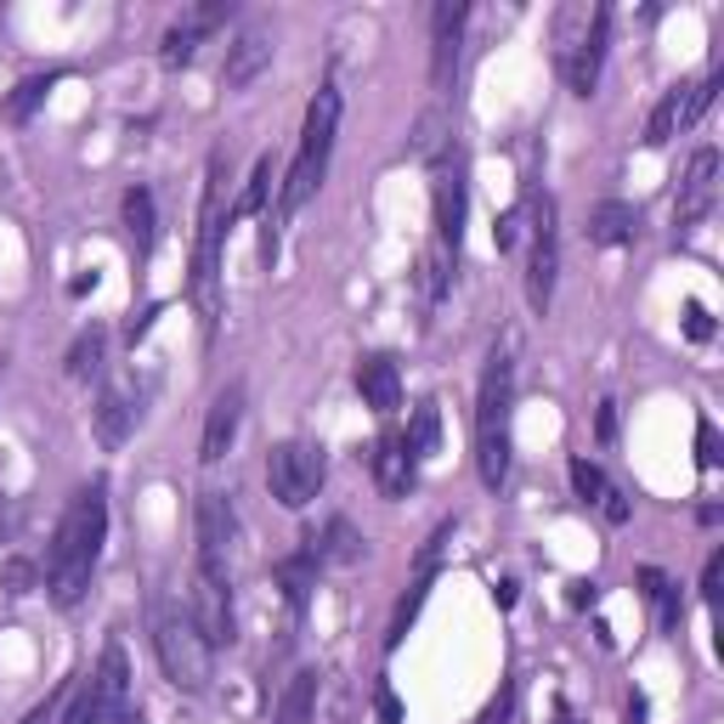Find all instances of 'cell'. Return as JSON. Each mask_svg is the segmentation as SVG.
I'll return each instance as SVG.
<instances>
[{"label": "cell", "mask_w": 724, "mask_h": 724, "mask_svg": "<svg viewBox=\"0 0 724 724\" xmlns=\"http://www.w3.org/2000/svg\"><path fill=\"white\" fill-rule=\"evenodd\" d=\"M103 533H108L103 487H80L74 504L63 510V521H57V533H52V555H45V595H52L57 606L85 600L96 555H103Z\"/></svg>", "instance_id": "6da1fadb"}, {"label": "cell", "mask_w": 724, "mask_h": 724, "mask_svg": "<svg viewBox=\"0 0 724 724\" xmlns=\"http://www.w3.org/2000/svg\"><path fill=\"white\" fill-rule=\"evenodd\" d=\"M510 397H515V363L493 346L481 368V397H475V470L487 487H504L510 475Z\"/></svg>", "instance_id": "7a4b0ae2"}, {"label": "cell", "mask_w": 724, "mask_h": 724, "mask_svg": "<svg viewBox=\"0 0 724 724\" xmlns=\"http://www.w3.org/2000/svg\"><path fill=\"white\" fill-rule=\"evenodd\" d=\"M227 159L210 154L204 170V204H199V250H192V306L204 317V340H216L221 323V238H227Z\"/></svg>", "instance_id": "3957f363"}, {"label": "cell", "mask_w": 724, "mask_h": 724, "mask_svg": "<svg viewBox=\"0 0 724 724\" xmlns=\"http://www.w3.org/2000/svg\"><path fill=\"white\" fill-rule=\"evenodd\" d=\"M334 125H340V91H334V85H317L312 108H306V125H301V154H295V165H288V176H283V192H277L283 216H295V210L312 199V192L323 187L328 148H334Z\"/></svg>", "instance_id": "277c9868"}, {"label": "cell", "mask_w": 724, "mask_h": 724, "mask_svg": "<svg viewBox=\"0 0 724 724\" xmlns=\"http://www.w3.org/2000/svg\"><path fill=\"white\" fill-rule=\"evenodd\" d=\"M154 651H159V662L170 673V685H181L187 696H204L210 691V640L199 634L192 611L165 606L154 617Z\"/></svg>", "instance_id": "5b68a950"}, {"label": "cell", "mask_w": 724, "mask_h": 724, "mask_svg": "<svg viewBox=\"0 0 724 724\" xmlns=\"http://www.w3.org/2000/svg\"><path fill=\"white\" fill-rule=\"evenodd\" d=\"M323 470H328L323 448H312V442H277L266 453V487H272V499L283 510H306L317 499V487H323Z\"/></svg>", "instance_id": "8992f818"}, {"label": "cell", "mask_w": 724, "mask_h": 724, "mask_svg": "<svg viewBox=\"0 0 724 724\" xmlns=\"http://www.w3.org/2000/svg\"><path fill=\"white\" fill-rule=\"evenodd\" d=\"M555 277H560V227H555V199H533V255H526V306L538 317L555 301Z\"/></svg>", "instance_id": "52a82bcc"}, {"label": "cell", "mask_w": 724, "mask_h": 724, "mask_svg": "<svg viewBox=\"0 0 724 724\" xmlns=\"http://www.w3.org/2000/svg\"><path fill=\"white\" fill-rule=\"evenodd\" d=\"M464 18H470L464 0H442V7L430 12V85H437V91H453L459 45H464Z\"/></svg>", "instance_id": "ba28073f"}, {"label": "cell", "mask_w": 724, "mask_h": 724, "mask_svg": "<svg viewBox=\"0 0 724 724\" xmlns=\"http://www.w3.org/2000/svg\"><path fill=\"white\" fill-rule=\"evenodd\" d=\"M192 622H199V634L216 646H232L238 640V622H232V577H192Z\"/></svg>", "instance_id": "9c48e42d"}, {"label": "cell", "mask_w": 724, "mask_h": 724, "mask_svg": "<svg viewBox=\"0 0 724 724\" xmlns=\"http://www.w3.org/2000/svg\"><path fill=\"white\" fill-rule=\"evenodd\" d=\"M227 555H232V510H227L221 493H204L199 499V571L204 577H232Z\"/></svg>", "instance_id": "30bf717a"}, {"label": "cell", "mask_w": 724, "mask_h": 724, "mask_svg": "<svg viewBox=\"0 0 724 724\" xmlns=\"http://www.w3.org/2000/svg\"><path fill=\"white\" fill-rule=\"evenodd\" d=\"M606 40H611V7H595V18H589V29H584V40H577V52L560 63V74H566V85L577 91V96H589L595 85H600V63H606Z\"/></svg>", "instance_id": "8fae6325"}, {"label": "cell", "mask_w": 724, "mask_h": 724, "mask_svg": "<svg viewBox=\"0 0 724 724\" xmlns=\"http://www.w3.org/2000/svg\"><path fill=\"white\" fill-rule=\"evenodd\" d=\"M713 192H718V154L696 148L691 165H685V181H680V199H673V221H680V232L696 227L713 210Z\"/></svg>", "instance_id": "7c38bea8"}, {"label": "cell", "mask_w": 724, "mask_h": 724, "mask_svg": "<svg viewBox=\"0 0 724 724\" xmlns=\"http://www.w3.org/2000/svg\"><path fill=\"white\" fill-rule=\"evenodd\" d=\"M437 238H442V250L459 255V238H464V165H448L437 159Z\"/></svg>", "instance_id": "4fadbf2b"}, {"label": "cell", "mask_w": 724, "mask_h": 724, "mask_svg": "<svg viewBox=\"0 0 724 724\" xmlns=\"http://www.w3.org/2000/svg\"><path fill=\"white\" fill-rule=\"evenodd\" d=\"M238 424H244V385H227V391L210 402V419H204V448H199L204 464H221L232 453Z\"/></svg>", "instance_id": "5bb4252c"}, {"label": "cell", "mask_w": 724, "mask_h": 724, "mask_svg": "<svg viewBox=\"0 0 724 724\" xmlns=\"http://www.w3.org/2000/svg\"><path fill=\"white\" fill-rule=\"evenodd\" d=\"M91 696H96V713H103L108 724L125 713V696H130V668H125V651L119 646H108L103 651V662H96V673H91Z\"/></svg>", "instance_id": "9a60e30c"}, {"label": "cell", "mask_w": 724, "mask_h": 724, "mask_svg": "<svg viewBox=\"0 0 724 724\" xmlns=\"http://www.w3.org/2000/svg\"><path fill=\"white\" fill-rule=\"evenodd\" d=\"M374 481H379V493L385 499H408L413 487V453H408V437H379L374 442Z\"/></svg>", "instance_id": "2e32d148"}, {"label": "cell", "mask_w": 724, "mask_h": 724, "mask_svg": "<svg viewBox=\"0 0 724 724\" xmlns=\"http://www.w3.org/2000/svg\"><path fill=\"white\" fill-rule=\"evenodd\" d=\"M266 63H272V40H266V34H238V40L227 45L221 85H227V91H244V85H255V80L266 74Z\"/></svg>", "instance_id": "e0dca14e"}, {"label": "cell", "mask_w": 724, "mask_h": 724, "mask_svg": "<svg viewBox=\"0 0 724 724\" xmlns=\"http://www.w3.org/2000/svg\"><path fill=\"white\" fill-rule=\"evenodd\" d=\"M357 391H363V402H368L374 413H391V408L402 402V374H397V363H391V357H363V363H357Z\"/></svg>", "instance_id": "ac0fdd59"}, {"label": "cell", "mask_w": 724, "mask_h": 724, "mask_svg": "<svg viewBox=\"0 0 724 724\" xmlns=\"http://www.w3.org/2000/svg\"><path fill=\"white\" fill-rule=\"evenodd\" d=\"M589 238H595V244L600 250H617V244H634V238H640V210L634 204H600L595 216H589Z\"/></svg>", "instance_id": "d6986e66"}, {"label": "cell", "mask_w": 724, "mask_h": 724, "mask_svg": "<svg viewBox=\"0 0 724 724\" xmlns=\"http://www.w3.org/2000/svg\"><path fill=\"white\" fill-rule=\"evenodd\" d=\"M136 413H141V408L130 402L125 385H108L103 402H96V430H103V442H108V448H119L130 430H136Z\"/></svg>", "instance_id": "ffe728a7"}, {"label": "cell", "mask_w": 724, "mask_h": 724, "mask_svg": "<svg viewBox=\"0 0 724 724\" xmlns=\"http://www.w3.org/2000/svg\"><path fill=\"white\" fill-rule=\"evenodd\" d=\"M680 125H685V85L657 96V108L646 119V148H668V141L680 136Z\"/></svg>", "instance_id": "44dd1931"}, {"label": "cell", "mask_w": 724, "mask_h": 724, "mask_svg": "<svg viewBox=\"0 0 724 724\" xmlns=\"http://www.w3.org/2000/svg\"><path fill=\"white\" fill-rule=\"evenodd\" d=\"M317 668H301L295 680H288L283 702H277V724H312V707H317Z\"/></svg>", "instance_id": "7402d4cb"}, {"label": "cell", "mask_w": 724, "mask_h": 724, "mask_svg": "<svg viewBox=\"0 0 724 724\" xmlns=\"http://www.w3.org/2000/svg\"><path fill=\"white\" fill-rule=\"evenodd\" d=\"M125 227L136 238V255L148 261L154 255V238H159V227H154V192L148 187H130L125 192Z\"/></svg>", "instance_id": "603a6c76"}, {"label": "cell", "mask_w": 724, "mask_h": 724, "mask_svg": "<svg viewBox=\"0 0 724 724\" xmlns=\"http://www.w3.org/2000/svg\"><path fill=\"white\" fill-rule=\"evenodd\" d=\"M103 351H108V334L103 328H80V340H74V351H69V379H91L96 368H103Z\"/></svg>", "instance_id": "cb8c5ba5"}, {"label": "cell", "mask_w": 724, "mask_h": 724, "mask_svg": "<svg viewBox=\"0 0 724 724\" xmlns=\"http://www.w3.org/2000/svg\"><path fill=\"white\" fill-rule=\"evenodd\" d=\"M306 544H312V555H317V560H340V566L363 555V538L351 533V521H328L323 544H317V538H306Z\"/></svg>", "instance_id": "d4e9b609"}, {"label": "cell", "mask_w": 724, "mask_h": 724, "mask_svg": "<svg viewBox=\"0 0 724 724\" xmlns=\"http://www.w3.org/2000/svg\"><path fill=\"white\" fill-rule=\"evenodd\" d=\"M437 442H442V413H437V402H419L413 430H408V453H413V459H430V453H437Z\"/></svg>", "instance_id": "484cf974"}, {"label": "cell", "mask_w": 724, "mask_h": 724, "mask_svg": "<svg viewBox=\"0 0 724 724\" xmlns=\"http://www.w3.org/2000/svg\"><path fill=\"white\" fill-rule=\"evenodd\" d=\"M199 40H204V29H192V23L181 18V23L165 34V45H159V63H165V69H187L192 52H199Z\"/></svg>", "instance_id": "4316f807"}, {"label": "cell", "mask_w": 724, "mask_h": 724, "mask_svg": "<svg viewBox=\"0 0 724 724\" xmlns=\"http://www.w3.org/2000/svg\"><path fill=\"white\" fill-rule=\"evenodd\" d=\"M448 277H453V272H448V250L437 244V250H430V255L419 261V295H424L430 306H437V301L448 295Z\"/></svg>", "instance_id": "83f0119b"}, {"label": "cell", "mask_w": 724, "mask_h": 724, "mask_svg": "<svg viewBox=\"0 0 724 724\" xmlns=\"http://www.w3.org/2000/svg\"><path fill=\"white\" fill-rule=\"evenodd\" d=\"M266 192H272V154H261V159H255V170H250V187H244V199L232 204V216H255V210L266 204Z\"/></svg>", "instance_id": "f1b7e54d"}, {"label": "cell", "mask_w": 724, "mask_h": 724, "mask_svg": "<svg viewBox=\"0 0 724 724\" xmlns=\"http://www.w3.org/2000/svg\"><path fill=\"white\" fill-rule=\"evenodd\" d=\"M442 130H448V114L430 108V114L413 125V154H419V159H442Z\"/></svg>", "instance_id": "f546056e"}, {"label": "cell", "mask_w": 724, "mask_h": 724, "mask_svg": "<svg viewBox=\"0 0 724 724\" xmlns=\"http://www.w3.org/2000/svg\"><path fill=\"white\" fill-rule=\"evenodd\" d=\"M52 85H57L52 74H34V80H23V85L12 91V103H7V114H12V119H29V114H34V108L45 103V91H52Z\"/></svg>", "instance_id": "4dcf8cb0"}, {"label": "cell", "mask_w": 724, "mask_h": 724, "mask_svg": "<svg viewBox=\"0 0 724 724\" xmlns=\"http://www.w3.org/2000/svg\"><path fill=\"white\" fill-rule=\"evenodd\" d=\"M571 493L584 499V504H600L606 499V470L589 464V459H571Z\"/></svg>", "instance_id": "1f68e13d"}, {"label": "cell", "mask_w": 724, "mask_h": 724, "mask_svg": "<svg viewBox=\"0 0 724 724\" xmlns=\"http://www.w3.org/2000/svg\"><path fill=\"white\" fill-rule=\"evenodd\" d=\"M57 724H108V718L96 713L91 685H74V691H69V707H63V718H57Z\"/></svg>", "instance_id": "d6a6232c"}, {"label": "cell", "mask_w": 724, "mask_h": 724, "mask_svg": "<svg viewBox=\"0 0 724 724\" xmlns=\"http://www.w3.org/2000/svg\"><path fill=\"white\" fill-rule=\"evenodd\" d=\"M718 85H724V74H707L702 85H691L685 91V125H696L707 108H713V96H718Z\"/></svg>", "instance_id": "836d02e7"}, {"label": "cell", "mask_w": 724, "mask_h": 724, "mask_svg": "<svg viewBox=\"0 0 724 724\" xmlns=\"http://www.w3.org/2000/svg\"><path fill=\"white\" fill-rule=\"evenodd\" d=\"M718 589H724V549H713L707 566H702V600L718 606Z\"/></svg>", "instance_id": "e575fe53"}, {"label": "cell", "mask_w": 724, "mask_h": 724, "mask_svg": "<svg viewBox=\"0 0 724 724\" xmlns=\"http://www.w3.org/2000/svg\"><path fill=\"white\" fill-rule=\"evenodd\" d=\"M419 606H424V589H413V595L397 606V617H391V634H385V646H397V640L408 634V622H413V611H419Z\"/></svg>", "instance_id": "d590c367"}, {"label": "cell", "mask_w": 724, "mask_h": 724, "mask_svg": "<svg viewBox=\"0 0 724 724\" xmlns=\"http://www.w3.org/2000/svg\"><path fill=\"white\" fill-rule=\"evenodd\" d=\"M685 334L702 346V340H713V317H707V306L702 301H685Z\"/></svg>", "instance_id": "8d00e7d4"}, {"label": "cell", "mask_w": 724, "mask_h": 724, "mask_svg": "<svg viewBox=\"0 0 724 724\" xmlns=\"http://www.w3.org/2000/svg\"><path fill=\"white\" fill-rule=\"evenodd\" d=\"M696 464H702V470H713V464H718V437H713V419H702V424H696Z\"/></svg>", "instance_id": "74e56055"}, {"label": "cell", "mask_w": 724, "mask_h": 724, "mask_svg": "<svg viewBox=\"0 0 724 724\" xmlns=\"http://www.w3.org/2000/svg\"><path fill=\"white\" fill-rule=\"evenodd\" d=\"M34 589V566L29 560H7V595H29Z\"/></svg>", "instance_id": "f35d334b"}, {"label": "cell", "mask_w": 724, "mask_h": 724, "mask_svg": "<svg viewBox=\"0 0 724 724\" xmlns=\"http://www.w3.org/2000/svg\"><path fill=\"white\" fill-rule=\"evenodd\" d=\"M515 238H521V210L499 216V227H493V244H499V250H515Z\"/></svg>", "instance_id": "ab89813d"}, {"label": "cell", "mask_w": 724, "mask_h": 724, "mask_svg": "<svg viewBox=\"0 0 724 724\" xmlns=\"http://www.w3.org/2000/svg\"><path fill=\"white\" fill-rule=\"evenodd\" d=\"M374 707H379V724H402V707H397L391 685H379V691H374Z\"/></svg>", "instance_id": "60d3db41"}, {"label": "cell", "mask_w": 724, "mask_h": 724, "mask_svg": "<svg viewBox=\"0 0 724 724\" xmlns=\"http://www.w3.org/2000/svg\"><path fill=\"white\" fill-rule=\"evenodd\" d=\"M595 437H600V442H617V402H600V413H595Z\"/></svg>", "instance_id": "b9f144b4"}, {"label": "cell", "mask_w": 724, "mask_h": 724, "mask_svg": "<svg viewBox=\"0 0 724 724\" xmlns=\"http://www.w3.org/2000/svg\"><path fill=\"white\" fill-rule=\"evenodd\" d=\"M600 504H606V521H611V526L629 521V499H622V493H611V487H606V499H600Z\"/></svg>", "instance_id": "7bdbcfd3"}, {"label": "cell", "mask_w": 724, "mask_h": 724, "mask_svg": "<svg viewBox=\"0 0 724 724\" xmlns=\"http://www.w3.org/2000/svg\"><path fill=\"white\" fill-rule=\"evenodd\" d=\"M640 584H646V595H651V600H657V595H662V589H668V577H662V571H657V566H646V571H640Z\"/></svg>", "instance_id": "ee69618b"}, {"label": "cell", "mask_w": 724, "mask_h": 724, "mask_svg": "<svg viewBox=\"0 0 724 724\" xmlns=\"http://www.w3.org/2000/svg\"><path fill=\"white\" fill-rule=\"evenodd\" d=\"M629 724H646V696H634V702H629Z\"/></svg>", "instance_id": "f6af8a7d"}, {"label": "cell", "mask_w": 724, "mask_h": 724, "mask_svg": "<svg viewBox=\"0 0 724 724\" xmlns=\"http://www.w3.org/2000/svg\"><path fill=\"white\" fill-rule=\"evenodd\" d=\"M114 724H141V713H119V718H114Z\"/></svg>", "instance_id": "bcb514c9"}]
</instances>
